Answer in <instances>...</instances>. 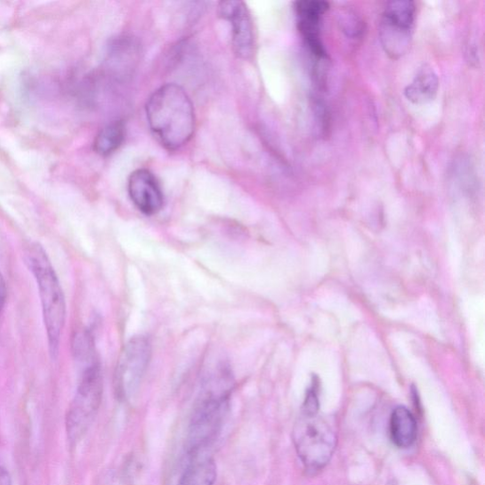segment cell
I'll use <instances>...</instances> for the list:
<instances>
[{
  "instance_id": "obj_1",
  "label": "cell",
  "mask_w": 485,
  "mask_h": 485,
  "mask_svg": "<svg viewBox=\"0 0 485 485\" xmlns=\"http://www.w3.org/2000/svg\"><path fill=\"white\" fill-rule=\"evenodd\" d=\"M231 392V374L225 365L218 366L204 381L188 428L186 449L190 458L198 457L222 432Z\"/></svg>"
},
{
  "instance_id": "obj_2",
  "label": "cell",
  "mask_w": 485,
  "mask_h": 485,
  "mask_svg": "<svg viewBox=\"0 0 485 485\" xmlns=\"http://www.w3.org/2000/svg\"><path fill=\"white\" fill-rule=\"evenodd\" d=\"M146 116L153 134L169 151L181 150L195 134L194 105L179 85L160 86L147 101Z\"/></svg>"
},
{
  "instance_id": "obj_3",
  "label": "cell",
  "mask_w": 485,
  "mask_h": 485,
  "mask_svg": "<svg viewBox=\"0 0 485 485\" xmlns=\"http://www.w3.org/2000/svg\"><path fill=\"white\" fill-rule=\"evenodd\" d=\"M26 261L37 283L49 348L54 358L66 321L64 293L45 249L39 244L36 243L28 247Z\"/></svg>"
},
{
  "instance_id": "obj_4",
  "label": "cell",
  "mask_w": 485,
  "mask_h": 485,
  "mask_svg": "<svg viewBox=\"0 0 485 485\" xmlns=\"http://www.w3.org/2000/svg\"><path fill=\"white\" fill-rule=\"evenodd\" d=\"M292 437L299 458L310 472H319L332 459L337 443L335 424L319 413L303 411L294 424Z\"/></svg>"
},
{
  "instance_id": "obj_5",
  "label": "cell",
  "mask_w": 485,
  "mask_h": 485,
  "mask_svg": "<svg viewBox=\"0 0 485 485\" xmlns=\"http://www.w3.org/2000/svg\"><path fill=\"white\" fill-rule=\"evenodd\" d=\"M102 399V376L98 360L88 363L67 413L66 431L71 445L82 440L91 428Z\"/></svg>"
},
{
  "instance_id": "obj_6",
  "label": "cell",
  "mask_w": 485,
  "mask_h": 485,
  "mask_svg": "<svg viewBox=\"0 0 485 485\" xmlns=\"http://www.w3.org/2000/svg\"><path fill=\"white\" fill-rule=\"evenodd\" d=\"M151 357L152 345L144 335L132 337L124 346L114 375L117 399L129 400L133 398L149 369Z\"/></svg>"
},
{
  "instance_id": "obj_7",
  "label": "cell",
  "mask_w": 485,
  "mask_h": 485,
  "mask_svg": "<svg viewBox=\"0 0 485 485\" xmlns=\"http://www.w3.org/2000/svg\"><path fill=\"white\" fill-rule=\"evenodd\" d=\"M416 4L408 0L388 4L379 24L382 48L392 59L405 55L411 42L416 20Z\"/></svg>"
},
{
  "instance_id": "obj_8",
  "label": "cell",
  "mask_w": 485,
  "mask_h": 485,
  "mask_svg": "<svg viewBox=\"0 0 485 485\" xmlns=\"http://www.w3.org/2000/svg\"><path fill=\"white\" fill-rule=\"evenodd\" d=\"M219 16L228 20L232 28V47L243 59H251L255 49V31L251 12L242 2H223L219 4Z\"/></svg>"
},
{
  "instance_id": "obj_9",
  "label": "cell",
  "mask_w": 485,
  "mask_h": 485,
  "mask_svg": "<svg viewBox=\"0 0 485 485\" xmlns=\"http://www.w3.org/2000/svg\"><path fill=\"white\" fill-rule=\"evenodd\" d=\"M128 193L136 208L145 215H154L164 207L163 189L150 170L138 169L130 174Z\"/></svg>"
},
{
  "instance_id": "obj_10",
  "label": "cell",
  "mask_w": 485,
  "mask_h": 485,
  "mask_svg": "<svg viewBox=\"0 0 485 485\" xmlns=\"http://www.w3.org/2000/svg\"><path fill=\"white\" fill-rule=\"evenodd\" d=\"M329 10L326 2L302 0L295 4L299 31L310 51L319 59L327 54L320 37V25L323 14Z\"/></svg>"
},
{
  "instance_id": "obj_11",
  "label": "cell",
  "mask_w": 485,
  "mask_h": 485,
  "mask_svg": "<svg viewBox=\"0 0 485 485\" xmlns=\"http://www.w3.org/2000/svg\"><path fill=\"white\" fill-rule=\"evenodd\" d=\"M439 90V79L430 65H424L413 82L405 88V97L415 105H424L433 101Z\"/></svg>"
},
{
  "instance_id": "obj_12",
  "label": "cell",
  "mask_w": 485,
  "mask_h": 485,
  "mask_svg": "<svg viewBox=\"0 0 485 485\" xmlns=\"http://www.w3.org/2000/svg\"><path fill=\"white\" fill-rule=\"evenodd\" d=\"M390 433L392 443L400 449H408L416 443L417 423L407 408L400 406L392 411Z\"/></svg>"
},
{
  "instance_id": "obj_13",
  "label": "cell",
  "mask_w": 485,
  "mask_h": 485,
  "mask_svg": "<svg viewBox=\"0 0 485 485\" xmlns=\"http://www.w3.org/2000/svg\"><path fill=\"white\" fill-rule=\"evenodd\" d=\"M216 466L209 457L192 459L182 476L179 485H214Z\"/></svg>"
},
{
  "instance_id": "obj_14",
  "label": "cell",
  "mask_w": 485,
  "mask_h": 485,
  "mask_svg": "<svg viewBox=\"0 0 485 485\" xmlns=\"http://www.w3.org/2000/svg\"><path fill=\"white\" fill-rule=\"evenodd\" d=\"M125 137V124L114 122L100 131L94 141V150L102 157L109 156L120 149Z\"/></svg>"
},
{
  "instance_id": "obj_15",
  "label": "cell",
  "mask_w": 485,
  "mask_h": 485,
  "mask_svg": "<svg viewBox=\"0 0 485 485\" xmlns=\"http://www.w3.org/2000/svg\"><path fill=\"white\" fill-rule=\"evenodd\" d=\"M340 18L343 32L347 36L357 38L363 34L364 23L355 12H346Z\"/></svg>"
},
{
  "instance_id": "obj_16",
  "label": "cell",
  "mask_w": 485,
  "mask_h": 485,
  "mask_svg": "<svg viewBox=\"0 0 485 485\" xmlns=\"http://www.w3.org/2000/svg\"><path fill=\"white\" fill-rule=\"evenodd\" d=\"M7 296V287L4 278L2 273H0V311L4 307Z\"/></svg>"
},
{
  "instance_id": "obj_17",
  "label": "cell",
  "mask_w": 485,
  "mask_h": 485,
  "mask_svg": "<svg viewBox=\"0 0 485 485\" xmlns=\"http://www.w3.org/2000/svg\"><path fill=\"white\" fill-rule=\"evenodd\" d=\"M0 485H12L10 473L3 466H0Z\"/></svg>"
}]
</instances>
